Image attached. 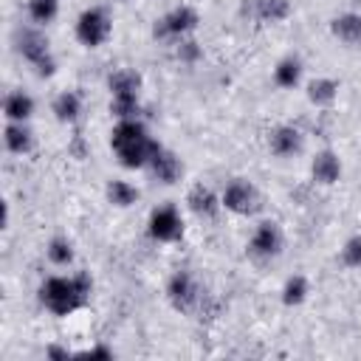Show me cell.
<instances>
[{"label": "cell", "instance_id": "obj_1", "mask_svg": "<svg viewBox=\"0 0 361 361\" xmlns=\"http://www.w3.org/2000/svg\"><path fill=\"white\" fill-rule=\"evenodd\" d=\"M87 293H90V279L85 274L51 276V279H45L39 285V302L54 316H68V313L79 310L87 302Z\"/></svg>", "mask_w": 361, "mask_h": 361}, {"label": "cell", "instance_id": "obj_2", "mask_svg": "<svg viewBox=\"0 0 361 361\" xmlns=\"http://www.w3.org/2000/svg\"><path fill=\"white\" fill-rule=\"evenodd\" d=\"M17 51L23 54L25 62H31L37 68L39 76H51L56 71V59H54V54L48 48V39L39 31H34V28L20 31L17 34Z\"/></svg>", "mask_w": 361, "mask_h": 361}, {"label": "cell", "instance_id": "obj_3", "mask_svg": "<svg viewBox=\"0 0 361 361\" xmlns=\"http://www.w3.org/2000/svg\"><path fill=\"white\" fill-rule=\"evenodd\" d=\"M110 31H113V23L107 17L104 8L99 6H90L79 14L76 20V39L85 45V48H99L110 39Z\"/></svg>", "mask_w": 361, "mask_h": 361}, {"label": "cell", "instance_id": "obj_4", "mask_svg": "<svg viewBox=\"0 0 361 361\" xmlns=\"http://www.w3.org/2000/svg\"><path fill=\"white\" fill-rule=\"evenodd\" d=\"M166 296H169V302H172L175 310L192 313V310L200 307L203 290H200V285L195 282V276L189 271H178V274H172V279L166 285Z\"/></svg>", "mask_w": 361, "mask_h": 361}, {"label": "cell", "instance_id": "obj_5", "mask_svg": "<svg viewBox=\"0 0 361 361\" xmlns=\"http://www.w3.org/2000/svg\"><path fill=\"white\" fill-rule=\"evenodd\" d=\"M220 200H223V206H226L228 212H234V214H254V212L259 209V192H257V186L248 183V180H243V178H234V180L223 189Z\"/></svg>", "mask_w": 361, "mask_h": 361}, {"label": "cell", "instance_id": "obj_6", "mask_svg": "<svg viewBox=\"0 0 361 361\" xmlns=\"http://www.w3.org/2000/svg\"><path fill=\"white\" fill-rule=\"evenodd\" d=\"M197 11L192 6H178L172 11H166L158 23H155V37H175L183 39L186 34H192L197 28Z\"/></svg>", "mask_w": 361, "mask_h": 361}, {"label": "cell", "instance_id": "obj_7", "mask_svg": "<svg viewBox=\"0 0 361 361\" xmlns=\"http://www.w3.org/2000/svg\"><path fill=\"white\" fill-rule=\"evenodd\" d=\"M147 228H149V237L152 240L172 243V240H178L183 234V220H180V214H178L175 206H161V209H155L149 214Z\"/></svg>", "mask_w": 361, "mask_h": 361}, {"label": "cell", "instance_id": "obj_8", "mask_svg": "<svg viewBox=\"0 0 361 361\" xmlns=\"http://www.w3.org/2000/svg\"><path fill=\"white\" fill-rule=\"evenodd\" d=\"M158 149H161V144L147 133V135H141V138H135V141L118 147L116 155H118V164H121V166H127V169H141V166H149V161H152V155H155Z\"/></svg>", "mask_w": 361, "mask_h": 361}, {"label": "cell", "instance_id": "obj_9", "mask_svg": "<svg viewBox=\"0 0 361 361\" xmlns=\"http://www.w3.org/2000/svg\"><path fill=\"white\" fill-rule=\"evenodd\" d=\"M240 14L257 23H279L290 14V0H243Z\"/></svg>", "mask_w": 361, "mask_h": 361}, {"label": "cell", "instance_id": "obj_10", "mask_svg": "<svg viewBox=\"0 0 361 361\" xmlns=\"http://www.w3.org/2000/svg\"><path fill=\"white\" fill-rule=\"evenodd\" d=\"M248 251L254 257H262V259H271L282 251V231L276 223H259L257 231L251 234V243H248Z\"/></svg>", "mask_w": 361, "mask_h": 361}, {"label": "cell", "instance_id": "obj_11", "mask_svg": "<svg viewBox=\"0 0 361 361\" xmlns=\"http://www.w3.org/2000/svg\"><path fill=\"white\" fill-rule=\"evenodd\" d=\"M271 152L274 155H279V158H290V155H296V152H302V133L296 130V127H290V124H282V127H276L274 133H271Z\"/></svg>", "mask_w": 361, "mask_h": 361}, {"label": "cell", "instance_id": "obj_12", "mask_svg": "<svg viewBox=\"0 0 361 361\" xmlns=\"http://www.w3.org/2000/svg\"><path fill=\"white\" fill-rule=\"evenodd\" d=\"M186 203H189V209H192L195 214H200V217H214L217 209L223 206V200L212 192V186H203V183H197V186L189 189Z\"/></svg>", "mask_w": 361, "mask_h": 361}, {"label": "cell", "instance_id": "obj_13", "mask_svg": "<svg viewBox=\"0 0 361 361\" xmlns=\"http://www.w3.org/2000/svg\"><path fill=\"white\" fill-rule=\"evenodd\" d=\"M149 169H152V175L161 180V183H175L178 178H180V172H183V166H180V161L169 152V149H158L155 155H152V161H149Z\"/></svg>", "mask_w": 361, "mask_h": 361}, {"label": "cell", "instance_id": "obj_14", "mask_svg": "<svg viewBox=\"0 0 361 361\" xmlns=\"http://www.w3.org/2000/svg\"><path fill=\"white\" fill-rule=\"evenodd\" d=\"M330 31L350 48H361V14H341L330 23Z\"/></svg>", "mask_w": 361, "mask_h": 361}, {"label": "cell", "instance_id": "obj_15", "mask_svg": "<svg viewBox=\"0 0 361 361\" xmlns=\"http://www.w3.org/2000/svg\"><path fill=\"white\" fill-rule=\"evenodd\" d=\"M310 172H313V180L330 186V183H336L338 175H341V161H338V155H333V152L324 149V152H319V155L313 158Z\"/></svg>", "mask_w": 361, "mask_h": 361}, {"label": "cell", "instance_id": "obj_16", "mask_svg": "<svg viewBox=\"0 0 361 361\" xmlns=\"http://www.w3.org/2000/svg\"><path fill=\"white\" fill-rule=\"evenodd\" d=\"M3 141H6V149L14 152V155H23L31 149L34 138H31V130L25 127V121H8L6 130H3Z\"/></svg>", "mask_w": 361, "mask_h": 361}, {"label": "cell", "instance_id": "obj_17", "mask_svg": "<svg viewBox=\"0 0 361 361\" xmlns=\"http://www.w3.org/2000/svg\"><path fill=\"white\" fill-rule=\"evenodd\" d=\"M107 85H110V93H113V96L138 99V90H141V76H138L135 71H127V68H124V71L110 73Z\"/></svg>", "mask_w": 361, "mask_h": 361}, {"label": "cell", "instance_id": "obj_18", "mask_svg": "<svg viewBox=\"0 0 361 361\" xmlns=\"http://www.w3.org/2000/svg\"><path fill=\"white\" fill-rule=\"evenodd\" d=\"M3 113H6L8 121H28L31 113H34V99L28 93H23V90H14V93L6 96Z\"/></svg>", "mask_w": 361, "mask_h": 361}, {"label": "cell", "instance_id": "obj_19", "mask_svg": "<svg viewBox=\"0 0 361 361\" xmlns=\"http://www.w3.org/2000/svg\"><path fill=\"white\" fill-rule=\"evenodd\" d=\"M79 113H82V96H79L76 90H65V93H59V96L54 99V116H56L62 124L76 121Z\"/></svg>", "mask_w": 361, "mask_h": 361}, {"label": "cell", "instance_id": "obj_20", "mask_svg": "<svg viewBox=\"0 0 361 361\" xmlns=\"http://www.w3.org/2000/svg\"><path fill=\"white\" fill-rule=\"evenodd\" d=\"M274 79L279 87H296L302 79V62L296 56H285L279 59V65L274 68Z\"/></svg>", "mask_w": 361, "mask_h": 361}, {"label": "cell", "instance_id": "obj_21", "mask_svg": "<svg viewBox=\"0 0 361 361\" xmlns=\"http://www.w3.org/2000/svg\"><path fill=\"white\" fill-rule=\"evenodd\" d=\"M336 96H338V82L336 79H313L310 85H307V99L313 102V104H330V102H336Z\"/></svg>", "mask_w": 361, "mask_h": 361}, {"label": "cell", "instance_id": "obj_22", "mask_svg": "<svg viewBox=\"0 0 361 361\" xmlns=\"http://www.w3.org/2000/svg\"><path fill=\"white\" fill-rule=\"evenodd\" d=\"M107 200L113 206H118V209H127V206H133L138 200V189L133 183H127V180H110L107 183Z\"/></svg>", "mask_w": 361, "mask_h": 361}, {"label": "cell", "instance_id": "obj_23", "mask_svg": "<svg viewBox=\"0 0 361 361\" xmlns=\"http://www.w3.org/2000/svg\"><path fill=\"white\" fill-rule=\"evenodd\" d=\"M59 11V0H28V17L37 23V25H45L56 17Z\"/></svg>", "mask_w": 361, "mask_h": 361}, {"label": "cell", "instance_id": "obj_24", "mask_svg": "<svg viewBox=\"0 0 361 361\" xmlns=\"http://www.w3.org/2000/svg\"><path fill=\"white\" fill-rule=\"evenodd\" d=\"M305 296H307V279H305V276L296 274V276H290V279L282 285V302H285V305H290V307H293V305H302Z\"/></svg>", "mask_w": 361, "mask_h": 361}, {"label": "cell", "instance_id": "obj_25", "mask_svg": "<svg viewBox=\"0 0 361 361\" xmlns=\"http://www.w3.org/2000/svg\"><path fill=\"white\" fill-rule=\"evenodd\" d=\"M45 251H48V259H51L54 265H71V262H73V245H71L65 237H54Z\"/></svg>", "mask_w": 361, "mask_h": 361}, {"label": "cell", "instance_id": "obj_26", "mask_svg": "<svg viewBox=\"0 0 361 361\" xmlns=\"http://www.w3.org/2000/svg\"><path fill=\"white\" fill-rule=\"evenodd\" d=\"M341 257H344V262L347 265H361V237H353L347 245H344V251H341Z\"/></svg>", "mask_w": 361, "mask_h": 361}, {"label": "cell", "instance_id": "obj_27", "mask_svg": "<svg viewBox=\"0 0 361 361\" xmlns=\"http://www.w3.org/2000/svg\"><path fill=\"white\" fill-rule=\"evenodd\" d=\"M178 56H180V59H186V62H192V59H197V56H200V48H197V42H192V39H180V48H178Z\"/></svg>", "mask_w": 361, "mask_h": 361}, {"label": "cell", "instance_id": "obj_28", "mask_svg": "<svg viewBox=\"0 0 361 361\" xmlns=\"http://www.w3.org/2000/svg\"><path fill=\"white\" fill-rule=\"evenodd\" d=\"M85 355H90V358H113V350H107V347H90V350H85Z\"/></svg>", "mask_w": 361, "mask_h": 361}, {"label": "cell", "instance_id": "obj_29", "mask_svg": "<svg viewBox=\"0 0 361 361\" xmlns=\"http://www.w3.org/2000/svg\"><path fill=\"white\" fill-rule=\"evenodd\" d=\"M48 355H51V358H68V350H62V347H48Z\"/></svg>", "mask_w": 361, "mask_h": 361}]
</instances>
